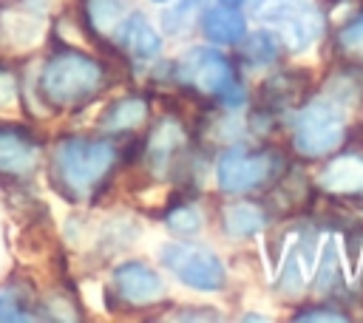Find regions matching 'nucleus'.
<instances>
[{
	"mask_svg": "<svg viewBox=\"0 0 363 323\" xmlns=\"http://www.w3.org/2000/svg\"><path fill=\"white\" fill-rule=\"evenodd\" d=\"M113 144L102 139L68 136L54 147V176L60 178L62 190L85 198L111 170L113 164Z\"/></svg>",
	"mask_w": 363,
	"mask_h": 323,
	"instance_id": "f257e3e1",
	"label": "nucleus"
},
{
	"mask_svg": "<svg viewBox=\"0 0 363 323\" xmlns=\"http://www.w3.org/2000/svg\"><path fill=\"white\" fill-rule=\"evenodd\" d=\"M102 82V68L96 60L79 51L54 54L40 71V94L54 108H68L88 99Z\"/></svg>",
	"mask_w": 363,
	"mask_h": 323,
	"instance_id": "f03ea898",
	"label": "nucleus"
},
{
	"mask_svg": "<svg viewBox=\"0 0 363 323\" xmlns=\"http://www.w3.org/2000/svg\"><path fill=\"white\" fill-rule=\"evenodd\" d=\"M255 17L295 54L312 48L323 34V17L312 0H258Z\"/></svg>",
	"mask_w": 363,
	"mask_h": 323,
	"instance_id": "7ed1b4c3",
	"label": "nucleus"
},
{
	"mask_svg": "<svg viewBox=\"0 0 363 323\" xmlns=\"http://www.w3.org/2000/svg\"><path fill=\"white\" fill-rule=\"evenodd\" d=\"M346 108L332 96H318L292 122V142L303 156H323L343 142Z\"/></svg>",
	"mask_w": 363,
	"mask_h": 323,
	"instance_id": "20e7f679",
	"label": "nucleus"
},
{
	"mask_svg": "<svg viewBox=\"0 0 363 323\" xmlns=\"http://www.w3.org/2000/svg\"><path fill=\"white\" fill-rule=\"evenodd\" d=\"M159 261L187 289H196V292H218L227 283V269H224L221 258L213 249L201 246V244L167 241L159 249Z\"/></svg>",
	"mask_w": 363,
	"mask_h": 323,
	"instance_id": "39448f33",
	"label": "nucleus"
},
{
	"mask_svg": "<svg viewBox=\"0 0 363 323\" xmlns=\"http://www.w3.org/2000/svg\"><path fill=\"white\" fill-rule=\"evenodd\" d=\"M176 74L184 85H193L196 91L221 96L230 108H238L235 102H241V91L235 85V76H233L227 57L210 45H196L187 54H182Z\"/></svg>",
	"mask_w": 363,
	"mask_h": 323,
	"instance_id": "423d86ee",
	"label": "nucleus"
},
{
	"mask_svg": "<svg viewBox=\"0 0 363 323\" xmlns=\"http://www.w3.org/2000/svg\"><path fill=\"white\" fill-rule=\"evenodd\" d=\"M269 173H272V159L267 153H247L241 147H230L218 159L216 181L224 193H247L258 187Z\"/></svg>",
	"mask_w": 363,
	"mask_h": 323,
	"instance_id": "0eeeda50",
	"label": "nucleus"
},
{
	"mask_svg": "<svg viewBox=\"0 0 363 323\" xmlns=\"http://www.w3.org/2000/svg\"><path fill=\"white\" fill-rule=\"evenodd\" d=\"M113 286L116 292L133 303V306H147V303H156L164 298L167 286L162 280V275L142 264V261H122L116 269H113Z\"/></svg>",
	"mask_w": 363,
	"mask_h": 323,
	"instance_id": "6e6552de",
	"label": "nucleus"
},
{
	"mask_svg": "<svg viewBox=\"0 0 363 323\" xmlns=\"http://www.w3.org/2000/svg\"><path fill=\"white\" fill-rule=\"evenodd\" d=\"M113 34L119 37V45H122L130 57H136V60H153V57H159V51H162V37H159L156 28L147 23V17L139 14V11L125 14Z\"/></svg>",
	"mask_w": 363,
	"mask_h": 323,
	"instance_id": "1a4fd4ad",
	"label": "nucleus"
},
{
	"mask_svg": "<svg viewBox=\"0 0 363 323\" xmlns=\"http://www.w3.org/2000/svg\"><path fill=\"white\" fill-rule=\"evenodd\" d=\"M320 187L337 196L363 193V156H337L320 173Z\"/></svg>",
	"mask_w": 363,
	"mask_h": 323,
	"instance_id": "9d476101",
	"label": "nucleus"
},
{
	"mask_svg": "<svg viewBox=\"0 0 363 323\" xmlns=\"http://www.w3.org/2000/svg\"><path fill=\"white\" fill-rule=\"evenodd\" d=\"M201 31L210 42H218V45H238L247 34V23L244 17L238 14L235 6H218V8H210L204 17H201Z\"/></svg>",
	"mask_w": 363,
	"mask_h": 323,
	"instance_id": "9b49d317",
	"label": "nucleus"
},
{
	"mask_svg": "<svg viewBox=\"0 0 363 323\" xmlns=\"http://www.w3.org/2000/svg\"><path fill=\"white\" fill-rule=\"evenodd\" d=\"M43 31H45V17L40 11H9L3 17V40L11 51L34 48Z\"/></svg>",
	"mask_w": 363,
	"mask_h": 323,
	"instance_id": "f8f14e48",
	"label": "nucleus"
},
{
	"mask_svg": "<svg viewBox=\"0 0 363 323\" xmlns=\"http://www.w3.org/2000/svg\"><path fill=\"white\" fill-rule=\"evenodd\" d=\"M37 164V144L20 130H0V173L23 176Z\"/></svg>",
	"mask_w": 363,
	"mask_h": 323,
	"instance_id": "ddd939ff",
	"label": "nucleus"
},
{
	"mask_svg": "<svg viewBox=\"0 0 363 323\" xmlns=\"http://www.w3.org/2000/svg\"><path fill=\"white\" fill-rule=\"evenodd\" d=\"M224 230L233 238H250V235L264 230V212L255 204L235 201L224 210Z\"/></svg>",
	"mask_w": 363,
	"mask_h": 323,
	"instance_id": "4468645a",
	"label": "nucleus"
},
{
	"mask_svg": "<svg viewBox=\"0 0 363 323\" xmlns=\"http://www.w3.org/2000/svg\"><path fill=\"white\" fill-rule=\"evenodd\" d=\"M145 113H147L145 102H142L139 96H128V99L113 102V105L102 113L99 128H105V130H128V128L139 125V122L145 119Z\"/></svg>",
	"mask_w": 363,
	"mask_h": 323,
	"instance_id": "2eb2a0df",
	"label": "nucleus"
},
{
	"mask_svg": "<svg viewBox=\"0 0 363 323\" xmlns=\"http://www.w3.org/2000/svg\"><path fill=\"white\" fill-rule=\"evenodd\" d=\"M179 144H182V128H179L176 122L164 119V122H159V125L153 128V133H150L147 156H150V162H153L156 167H162V164L173 156V150H176Z\"/></svg>",
	"mask_w": 363,
	"mask_h": 323,
	"instance_id": "dca6fc26",
	"label": "nucleus"
},
{
	"mask_svg": "<svg viewBox=\"0 0 363 323\" xmlns=\"http://www.w3.org/2000/svg\"><path fill=\"white\" fill-rule=\"evenodd\" d=\"M128 11L125 0H85V14L99 34H113Z\"/></svg>",
	"mask_w": 363,
	"mask_h": 323,
	"instance_id": "f3484780",
	"label": "nucleus"
},
{
	"mask_svg": "<svg viewBox=\"0 0 363 323\" xmlns=\"http://www.w3.org/2000/svg\"><path fill=\"white\" fill-rule=\"evenodd\" d=\"M244 60L250 62V65H269L272 60H275V54H278V42H275V37L272 34H244Z\"/></svg>",
	"mask_w": 363,
	"mask_h": 323,
	"instance_id": "a211bd4d",
	"label": "nucleus"
},
{
	"mask_svg": "<svg viewBox=\"0 0 363 323\" xmlns=\"http://www.w3.org/2000/svg\"><path fill=\"white\" fill-rule=\"evenodd\" d=\"M207 3H210V0H179L170 11H164V17H162L164 28H167L170 34H182V31L193 23L196 11H201Z\"/></svg>",
	"mask_w": 363,
	"mask_h": 323,
	"instance_id": "6ab92c4d",
	"label": "nucleus"
},
{
	"mask_svg": "<svg viewBox=\"0 0 363 323\" xmlns=\"http://www.w3.org/2000/svg\"><path fill=\"white\" fill-rule=\"evenodd\" d=\"M164 224H167V230L176 232V235H196V232L201 230V212H199V207L184 204V207L170 210L167 218H164Z\"/></svg>",
	"mask_w": 363,
	"mask_h": 323,
	"instance_id": "aec40b11",
	"label": "nucleus"
},
{
	"mask_svg": "<svg viewBox=\"0 0 363 323\" xmlns=\"http://www.w3.org/2000/svg\"><path fill=\"white\" fill-rule=\"evenodd\" d=\"M335 275H337V249H335V244H326L320 252V275L315 278V286L332 289L329 283H335Z\"/></svg>",
	"mask_w": 363,
	"mask_h": 323,
	"instance_id": "412c9836",
	"label": "nucleus"
},
{
	"mask_svg": "<svg viewBox=\"0 0 363 323\" xmlns=\"http://www.w3.org/2000/svg\"><path fill=\"white\" fill-rule=\"evenodd\" d=\"M337 42H340V48H343L346 54H363V14L354 17V20L340 31Z\"/></svg>",
	"mask_w": 363,
	"mask_h": 323,
	"instance_id": "4be33fe9",
	"label": "nucleus"
},
{
	"mask_svg": "<svg viewBox=\"0 0 363 323\" xmlns=\"http://www.w3.org/2000/svg\"><path fill=\"white\" fill-rule=\"evenodd\" d=\"M14 99H17L14 76H11V74H3V71H0V108H9V105H14Z\"/></svg>",
	"mask_w": 363,
	"mask_h": 323,
	"instance_id": "5701e85b",
	"label": "nucleus"
},
{
	"mask_svg": "<svg viewBox=\"0 0 363 323\" xmlns=\"http://www.w3.org/2000/svg\"><path fill=\"white\" fill-rule=\"evenodd\" d=\"M0 320H26V314L9 295H0Z\"/></svg>",
	"mask_w": 363,
	"mask_h": 323,
	"instance_id": "b1692460",
	"label": "nucleus"
},
{
	"mask_svg": "<svg viewBox=\"0 0 363 323\" xmlns=\"http://www.w3.org/2000/svg\"><path fill=\"white\" fill-rule=\"evenodd\" d=\"M301 320H346L343 314H337V312H303V314H298Z\"/></svg>",
	"mask_w": 363,
	"mask_h": 323,
	"instance_id": "393cba45",
	"label": "nucleus"
},
{
	"mask_svg": "<svg viewBox=\"0 0 363 323\" xmlns=\"http://www.w3.org/2000/svg\"><path fill=\"white\" fill-rule=\"evenodd\" d=\"M221 3H224V6H235V8H238V6H244L247 0H221Z\"/></svg>",
	"mask_w": 363,
	"mask_h": 323,
	"instance_id": "a878e982",
	"label": "nucleus"
},
{
	"mask_svg": "<svg viewBox=\"0 0 363 323\" xmlns=\"http://www.w3.org/2000/svg\"><path fill=\"white\" fill-rule=\"evenodd\" d=\"M153 3H167V0H153Z\"/></svg>",
	"mask_w": 363,
	"mask_h": 323,
	"instance_id": "bb28decb",
	"label": "nucleus"
}]
</instances>
